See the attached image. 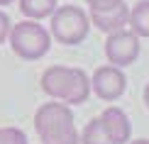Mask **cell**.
<instances>
[{
  "label": "cell",
  "instance_id": "1",
  "mask_svg": "<svg viewBox=\"0 0 149 144\" xmlns=\"http://www.w3.org/2000/svg\"><path fill=\"white\" fill-rule=\"evenodd\" d=\"M42 90L52 100H61L66 105H81L91 95V76L83 68L49 66L42 73Z\"/></svg>",
  "mask_w": 149,
  "mask_h": 144
},
{
  "label": "cell",
  "instance_id": "2",
  "mask_svg": "<svg viewBox=\"0 0 149 144\" xmlns=\"http://www.w3.org/2000/svg\"><path fill=\"white\" fill-rule=\"evenodd\" d=\"M34 129L42 144H78L73 112L61 100L39 105V110L34 112Z\"/></svg>",
  "mask_w": 149,
  "mask_h": 144
},
{
  "label": "cell",
  "instance_id": "3",
  "mask_svg": "<svg viewBox=\"0 0 149 144\" xmlns=\"http://www.w3.org/2000/svg\"><path fill=\"white\" fill-rule=\"evenodd\" d=\"M8 44L15 51V56H20L24 61H39L52 49V34L37 20H22L10 27Z\"/></svg>",
  "mask_w": 149,
  "mask_h": 144
},
{
  "label": "cell",
  "instance_id": "4",
  "mask_svg": "<svg viewBox=\"0 0 149 144\" xmlns=\"http://www.w3.org/2000/svg\"><path fill=\"white\" fill-rule=\"evenodd\" d=\"M88 32H91V17L83 8H78V5H59L54 10L49 34L59 44L76 47L88 37Z\"/></svg>",
  "mask_w": 149,
  "mask_h": 144
},
{
  "label": "cell",
  "instance_id": "5",
  "mask_svg": "<svg viewBox=\"0 0 149 144\" xmlns=\"http://www.w3.org/2000/svg\"><path fill=\"white\" fill-rule=\"evenodd\" d=\"M105 56L113 66H120V68L134 64L139 56V37L132 29L110 32L108 39H105Z\"/></svg>",
  "mask_w": 149,
  "mask_h": 144
},
{
  "label": "cell",
  "instance_id": "6",
  "mask_svg": "<svg viewBox=\"0 0 149 144\" xmlns=\"http://www.w3.org/2000/svg\"><path fill=\"white\" fill-rule=\"evenodd\" d=\"M125 88H127V78H125V73H122L120 66H113V64L100 66L91 76V90L100 100H108V103L122 98Z\"/></svg>",
  "mask_w": 149,
  "mask_h": 144
},
{
  "label": "cell",
  "instance_id": "7",
  "mask_svg": "<svg viewBox=\"0 0 149 144\" xmlns=\"http://www.w3.org/2000/svg\"><path fill=\"white\" fill-rule=\"evenodd\" d=\"M100 122H103L105 132L110 134L113 144H127L130 142V137H132V125H130V117L125 115L122 108H115V105L105 108L103 115H100Z\"/></svg>",
  "mask_w": 149,
  "mask_h": 144
},
{
  "label": "cell",
  "instance_id": "8",
  "mask_svg": "<svg viewBox=\"0 0 149 144\" xmlns=\"http://www.w3.org/2000/svg\"><path fill=\"white\" fill-rule=\"evenodd\" d=\"M91 17V24H95L100 32H117V29H125V24L130 20V8L125 3L115 5L110 10H91L88 12Z\"/></svg>",
  "mask_w": 149,
  "mask_h": 144
},
{
  "label": "cell",
  "instance_id": "9",
  "mask_svg": "<svg viewBox=\"0 0 149 144\" xmlns=\"http://www.w3.org/2000/svg\"><path fill=\"white\" fill-rule=\"evenodd\" d=\"M20 3V12L27 20H47L54 15V10L59 8V0H17Z\"/></svg>",
  "mask_w": 149,
  "mask_h": 144
},
{
  "label": "cell",
  "instance_id": "10",
  "mask_svg": "<svg viewBox=\"0 0 149 144\" xmlns=\"http://www.w3.org/2000/svg\"><path fill=\"white\" fill-rule=\"evenodd\" d=\"M127 24L137 37H149V0H139V3L130 10Z\"/></svg>",
  "mask_w": 149,
  "mask_h": 144
},
{
  "label": "cell",
  "instance_id": "11",
  "mask_svg": "<svg viewBox=\"0 0 149 144\" xmlns=\"http://www.w3.org/2000/svg\"><path fill=\"white\" fill-rule=\"evenodd\" d=\"M78 144H113L110 134L105 132V127H103V122H100V117L91 120L83 127V132L78 134Z\"/></svg>",
  "mask_w": 149,
  "mask_h": 144
},
{
  "label": "cell",
  "instance_id": "12",
  "mask_svg": "<svg viewBox=\"0 0 149 144\" xmlns=\"http://www.w3.org/2000/svg\"><path fill=\"white\" fill-rule=\"evenodd\" d=\"M0 144H27V134L20 127H0Z\"/></svg>",
  "mask_w": 149,
  "mask_h": 144
},
{
  "label": "cell",
  "instance_id": "13",
  "mask_svg": "<svg viewBox=\"0 0 149 144\" xmlns=\"http://www.w3.org/2000/svg\"><path fill=\"white\" fill-rule=\"evenodd\" d=\"M120 3H125V0H86L88 10H110L115 5H120Z\"/></svg>",
  "mask_w": 149,
  "mask_h": 144
},
{
  "label": "cell",
  "instance_id": "14",
  "mask_svg": "<svg viewBox=\"0 0 149 144\" xmlns=\"http://www.w3.org/2000/svg\"><path fill=\"white\" fill-rule=\"evenodd\" d=\"M10 27H12V22H10L8 12H5V10H0V44H5V42H8Z\"/></svg>",
  "mask_w": 149,
  "mask_h": 144
},
{
  "label": "cell",
  "instance_id": "15",
  "mask_svg": "<svg viewBox=\"0 0 149 144\" xmlns=\"http://www.w3.org/2000/svg\"><path fill=\"white\" fill-rule=\"evenodd\" d=\"M144 103H147V108H149V83H147V88H144Z\"/></svg>",
  "mask_w": 149,
  "mask_h": 144
},
{
  "label": "cell",
  "instance_id": "16",
  "mask_svg": "<svg viewBox=\"0 0 149 144\" xmlns=\"http://www.w3.org/2000/svg\"><path fill=\"white\" fill-rule=\"evenodd\" d=\"M130 144H149V139H134V142H130Z\"/></svg>",
  "mask_w": 149,
  "mask_h": 144
},
{
  "label": "cell",
  "instance_id": "17",
  "mask_svg": "<svg viewBox=\"0 0 149 144\" xmlns=\"http://www.w3.org/2000/svg\"><path fill=\"white\" fill-rule=\"evenodd\" d=\"M10 3H15V0H0V8H3V5H10Z\"/></svg>",
  "mask_w": 149,
  "mask_h": 144
}]
</instances>
